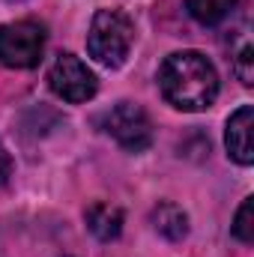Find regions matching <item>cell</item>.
<instances>
[{"label": "cell", "mask_w": 254, "mask_h": 257, "mask_svg": "<svg viewBox=\"0 0 254 257\" xmlns=\"http://www.w3.org/2000/svg\"><path fill=\"white\" fill-rule=\"evenodd\" d=\"M159 90L177 111H206L218 99V72L200 51H174L159 69Z\"/></svg>", "instance_id": "cell-1"}, {"label": "cell", "mask_w": 254, "mask_h": 257, "mask_svg": "<svg viewBox=\"0 0 254 257\" xmlns=\"http://www.w3.org/2000/svg\"><path fill=\"white\" fill-rule=\"evenodd\" d=\"M135 45V21L123 9H99L90 21L87 51L105 69H120Z\"/></svg>", "instance_id": "cell-2"}, {"label": "cell", "mask_w": 254, "mask_h": 257, "mask_svg": "<svg viewBox=\"0 0 254 257\" xmlns=\"http://www.w3.org/2000/svg\"><path fill=\"white\" fill-rule=\"evenodd\" d=\"M45 54V27L36 21H12L0 27V63L9 69H33Z\"/></svg>", "instance_id": "cell-3"}, {"label": "cell", "mask_w": 254, "mask_h": 257, "mask_svg": "<svg viewBox=\"0 0 254 257\" xmlns=\"http://www.w3.org/2000/svg\"><path fill=\"white\" fill-rule=\"evenodd\" d=\"M99 126L129 153H144L153 144V123H150L147 111L135 102H117L114 108H108L102 114Z\"/></svg>", "instance_id": "cell-4"}, {"label": "cell", "mask_w": 254, "mask_h": 257, "mask_svg": "<svg viewBox=\"0 0 254 257\" xmlns=\"http://www.w3.org/2000/svg\"><path fill=\"white\" fill-rule=\"evenodd\" d=\"M48 87L63 102L81 105V102H90L99 93V78L93 75V69L84 63L81 57L57 54V60L48 69Z\"/></svg>", "instance_id": "cell-5"}, {"label": "cell", "mask_w": 254, "mask_h": 257, "mask_svg": "<svg viewBox=\"0 0 254 257\" xmlns=\"http://www.w3.org/2000/svg\"><path fill=\"white\" fill-rule=\"evenodd\" d=\"M254 108L251 105H242L230 114L227 128H224V147H227V156L248 168L254 162Z\"/></svg>", "instance_id": "cell-6"}, {"label": "cell", "mask_w": 254, "mask_h": 257, "mask_svg": "<svg viewBox=\"0 0 254 257\" xmlns=\"http://www.w3.org/2000/svg\"><path fill=\"white\" fill-rule=\"evenodd\" d=\"M84 221H87L90 233L96 239H102V242H111V239H117L123 233V209L111 206V203H102V200H96V203L87 206Z\"/></svg>", "instance_id": "cell-7"}, {"label": "cell", "mask_w": 254, "mask_h": 257, "mask_svg": "<svg viewBox=\"0 0 254 257\" xmlns=\"http://www.w3.org/2000/svg\"><path fill=\"white\" fill-rule=\"evenodd\" d=\"M150 221H153V227H156L165 239H171V242H180V239L189 236V215H186L183 206H177V203H171V200L159 203V206L153 209Z\"/></svg>", "instance_id": "cell-8"}, {"label": "cell", "mask_w": 254, "mask_h": 257, "mask_svg": "<svg viewBox=\"0 0 254 257\" xmlns=\"http://www.w3.org/2000/svg\"><path fill=\"white\" fill-rule=\"evenodd\" d=\"M233 6H236V0H186L189 15L197 21V24H203V27L221 24V21L230 15Z\"/></svg>", "instance_id": "cell-9"}, {"label": "cell", "mask_w": 254, "mask_h": 257, "mask_svg": "<svg viewBox=\"0 0 254 257\" xmlns=\"http://www.w3.org/2000/svg\"><path fill=\"white\" fill-rule=\"evenodd\" d=\"M230 233L242 242V245H251L254 242V197H245L242 206L236 209V218L230 224Z\"/></svg>", "instance_id": "cell-10"}, {"label": "cell", "mask_w": 254, "mask_h": 257, "mask_svg": "<svg viewBox=\"0 0 254 257\" xmlns=\"http://www.w3.org/2000/svg\"><path fill=\"white\" fill-rule=\"evenodd\" d=\"M251 63H254V48L245 42V45L233 54V72H236V78H239L245 87H251V84H254V69H251Z\"/></svg>", "instance_id": "cell-11"}, {"label": "cell", "mask_w": 254, "mask_h": 257, "mask_svg": "<svg viewBox=\"0 0 254 257\" xmlns=\"http://www.w3.org/2000/svg\"><path fill=\"white\" fill-rule=\"evenodd\" d=\"M12 156H9V150L3 147V141H0V186H6L9 183V177H12Z\"/></svg>", "instance_id": "cell-12"}, {"label": "cell", "mask_w": 254, "mask_h": 257, "mask_svg": "<svg viewBox=\"0 0 254 257\" xmlns=\"http://www.w3.org/2000/svg\"><path fill=\"white\" fill-rule=\"evenodd\" d=\"M12 3H18V0H12Z\"/></svg>", "instance_id": "cell-13"}]
</instances>
